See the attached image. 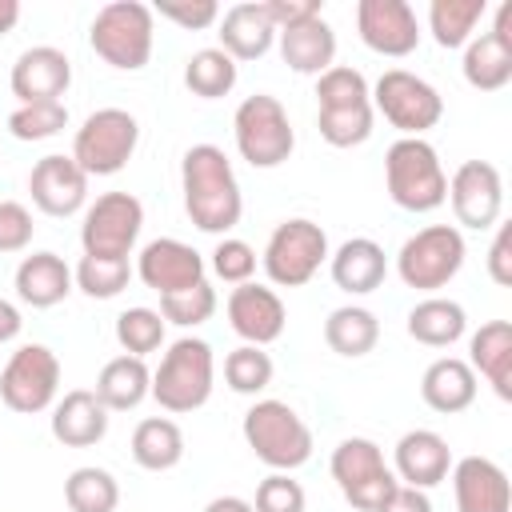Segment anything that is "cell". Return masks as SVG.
I'll return each instance as SVG.
<instances>
[{"label":"cell","mask_w":512,"mask_h":512,"mask_svg":"<svg viewBox=\"0 0 512 512\" xmlns=\"http://www.w3.org/2000/svg\"><path fill=\"white\" fill-rule=\"evenodd\" d=\"M228 324L244 344L264 348V344L280 340V332L288 324V312H284V300L272 288L248 280V284H236L228 292Z\"/></svg>","instance_id":"19"},{"label":"cell","mask_w":512,"mask_h":512,"mask_svg":"<svg viewBox=\"0 0 512 512\" xmlns=\"http://www.w3.org/2000/svg\"><path fill=\"white\" fill-rule=\"evenodd\" d=\"M232 136H236L240 156L252 168H280L296 148L292 120H288L284 104L268 92H256V96L240 100V108L232 116Z\"/></svg>","instance_id":"6"},{"label":"cell","mask_w":512,"mask_h":512,"mask_svg":"<svg viewBox=\"0 0 512 512\" xmlns=\"http://www.w3.org/2000/svg\"><path fill=\"white\" fill-rule=\"evenodd\" d=\"M408 336L416 340V344H428V348H448V344H456L460 336H464V328H468V316H464V308L456 304V300H444V296H428V300H420L412 312H408Z\"/></svg>","instance_id":"32"},{"label":"cell","mask_w":512,"mask_h":512,"mask_svg":"<svg viewBox=\"0 0 512 512\" xmlns=\"http://www.w3.org/2000/svg\"><path fill=\"white\" fill-rule=\"evenodd\" d=\"M272 372H276L272 368V356L264 348H256V344H240V348H232L224 356V384L232 392H240V396L264 392L272 384Z\"/></svg>","instance_id":"39"},{"label":"cell","mask_w":512,"mask_h":512,"mask_svg":"<svg viewBox=\"0 0 512 512\" xmlns=\"http://www.w3.org/2000/svg\"><path fill=\"white\" fill-rule=\"evenodd\" d=\"M212 380H216V360H212V344L196 340V336H180L176 344H168V352L160 356V368L152 372V400L164 412H196L208 404L212 396Z\"/></svg>","instance_id":"4"},{"label":"cell","mask_w":512,"mask_h":512,"mask_svg":"<svg viewBox=\"0 0 512 512\" xmlns=\"http://www.w3.org/2000/svg\"><path fill=\"white\" fill-rule=\"evenodd\" d=\"M280 56L292 72L300 76H320L332 68L336 60V32L324 16H312V20H300L292 28H280Z\"/></svg>","instance_id":"24"},{"label":"cell","mask_w":512,"mask_h":512,"mask_svg":"<svg viewBox=\"0 0 512 512\" xmlns=\"http://www.w3.org/2000/svg\"><path fill=\"white\" fill-rule=\"evenodd\" d=\"M332 480L340 488V496L360 508V512H380V504L400 488L396 472L384 464V452L376 440L368 436H348L332 448Z\"/></svg>","instance_id":"7"},{"label":"cell","mask_w":512,"mask_h":512,"mask_svg":"<svg viewBox=\"0 0 512 512\" xmlns=\"http://www.w3.org/2000/svg\"><path fill=\"white\" fill-rule=\"evenodd\" d=\"M140 228H144V204L132 192H104L88 204L84 224H80L84 256H124L128 260Z\"/></svg>","instance_id":"13"},{"label":"cell","mask_w":512,"mask_h":512,"mask_svg":"<svg viewBox=\"0 0 512 512\" xmlns=\"http://www.w3.org/2000/svg\"><path fill=\"white\" fill-rule=\"evenodd\" d=\"M56 392H60V360L48 344H20L4 372H0V400L4 408L20 412V416H32V412H44L56 404Z\"/></svg>","instance_id":"12"},{"label":"cell","mask_w":512,"mask_h":512,"mask_svg":"<svg viewBox=\"0 0 512 512\" xmlns=\"http://www.w3.org/2000/svg\"><path fill=\"white\" fill-rule=\"evenodd\" d=\"M384 184L392 204L404 212H432L448 200L444 164L424 136H400L384 152Z\"/></svg>","instance_id":"2"},{"label":"cell","mask_w":512,"mask_h":512,"mask_svg":"<svg viewBox=\"0 0 512 512\" xmlns=\"http://www.w3.org/2000/svg\"><path fill=\"white\" fill-rule=\"evenodd\" d=\"M52 436L64 448H92L108 436V408L92 388H72L52 404Z\"/></svg>","instance_id":"23"},{"label":"cell","mask_w":512,"mask_h":512,"mask_svg":"<svg viewBox=\"0 0 512 512\" xmlns=\"http://www.w3.org/2000/svg\"><path fill=\"white\" fill-rule=\"evenodd\" d=\"M32 212L20 200H0V252H24L32 244Z\"/></svg>","instance_id":"47"},{"label":"cell","mask_w":512,"mask_h":512,"mask_svg":"<svg viewBox=\"0 0 512 512\" xmlns=\"http://www.w3.org/2000/svg\"><path fill=\"white\" fill-rule=\"evenodd\" d=\"M304 488L300 480H292L288 472H272L256 484V500L252 512H304Z\"/></svg>","instance_id":"44"},{"label":"cell","mask_w":512,"mask_h":512,"mask_svg":"<svg viewBox=\"0 0 512 512\" xmlns=\"http://www.w3.org/2000/svg\"><path fill=\"white\" fill-rule=\"evenodd\" d=\"M68 84H72V60L52 44L24 48L12 64V96H20V104L60 100Z\"/></svg>","instance_id":"20"},{"label":"cell","mask_w":512,"mask_h":512,"mask_svg":"<svg viewBox=\"0 0 512 512\" xmlns=\"http://www.w3.org/2000/svg\"><path fill=\"white\" fill-rule=\"evenodd\" d=\"M488 4L484 0H432L428 8V28L440 48H464L484 20Z\"/></svg>","instance_id":"34"},{"label":"cell","mask_w":512,"mask_h":512,"mask_svg":"<svg viewBox=\"0 0 512 512\" xmlns=\"http://www.w3.org/2000/svg\"><path fill=\"white\" fill-rule=\"evenodd\" d=\"M244 440L272 472H292L312 460V428L284 400H256L244 412Z\"/></svg>","instance_id":"5"},{"label":"cell","mask_w":512,"mask_h":512,"mask_svg":"<svg viewBox=\"0 0 512 512\" xmlns=\"http://www.w3.org/2000/svg\"><path fill=\"white\" fill-rule=\"evenodd\" d=\"M152 40H156V12L140 0L104 4L88 28L92 52L116 72H140L152 56Z\"/></svg>","instance_id":"3"},{"label":"cell","mask_w":512,"mask_h":512,"mask_svg":"<svg viewBox=\"0 0 512 512\" xmlns=\"http://www.w3.org/2000/svg\"><path fill=\"white\" fill-rule=\"evenodd\" d=\"M420 396L432 412H464L472 400H476V372L468 368V360H456V356H440L424 368L420 376Z\"/></svg>","instance_id":"29"},{"label":"cell","mask_w":512,"mask_h":512,"mask_svg":"<svg viewBox=\"0 0 512 512\" xmlns=\"http://www.w3.org/2000/svg\"><path fill=\"white\" fill-rule=\"evenodd\" d=\"M488 276L500 288H512V224H496V236L488 248Z\"/></svg>","instance_id":"48"},{"label":"cell","mask_w":512,"mask_h":512,"mask_svg":"<svg viewBox=\"0 0 512 512\" xmlns=\"http://www.w3.org/2000/svg\"><path fill=\"white\" fill-rule=\"evenodd\" d=\"M72 280H76V288H80L84 296H92V300H112V296H120V292L128 288L132 268H128L124 256H80Z\"/></svg>","instance_id":"38"},{"label":"cell","mask_w":512,"mask_h":512,"mask_svg":"<svg viewBox=\"0 0 512 512\" xmlns=\"http://www.w3.org/2000/svg\"><path fill=\"white\" fill-rule=\"evenodd\" d=\"M64 500L72 512H116L120 504V484L108 468H96V464H84V468H72L68 480H64Z\"/></svg>","instance_id":"35"},{"label":"cell","mask_w":512,"mask_h":512,"mask_svg":"<svg viewBox=\"0 0 512 512\" xmlns=\"http://www.w3.org/2000/svg\"><path fill=\"white\" fill-rule=\"evenodd\" d=\"M220 52H228L232 60H260L272 40H276V28L264 12V4L248 0V4H232L224 16H220Z\"/></svg>","instance_id":"27"},{"label":"cell","mask_w":512,"mask_h":512,"mask_svg":"<svg viewBox=\"0 0 512 512\" xmlns=\"http://www.w3.org/2000/svg\"><path fill=\"white\" fill-rule=\"evenodd\" d=\"M28 192H32V204L44 216H72L88 200V176L80 172V164L72 156L52 152V156H40L32 164Z\"/></svg>","instance_id":"17"},{"label":"cell","mask_w":512,"mask_h":512,"mask_svg":"<svg viewBox=\"0 0 512 512\" xmlns=\"http://www.w3.org/2000/svg\"><path fill=\"white\" fill-rule=\"evenodd\" d=\"M72 268L56 252H32L16 264V296L28 308H56L72 292Z\"/></svg>","instance_id":"28"},{"label":"cell","mask_w":512,"mask_h":512,"mask_svg":"<svg viewBox=\"0 0 512 512\" xmlns=\"http://www.w3.org/2000/svg\"><path fill=\"white\" fill-rule=\"evenodd\" d=\"M468 368L480 372L500 400H512V324L488 320L468 340Z\"/></svg>","instance_id":"25"},{"label":"cell","mask_w":512,"mask_h":512,"mask_svg":"<svg viewBox=\"0 0 512 512\" xmlns=\"http://www.w3.org/2000/svg\"><path fill=\"white\" fill-rule=\"evenodd\" d=\"M216 312V288L208 280L192 284V288H180V292H168L160 296V316L164 324H180V328H196L204 320H212Z\"/></svg>","instance_id":"41"},{"label":"cell","mask_w":512,"mask_h":512,"mask_svg":"<svg viewBox=\"0 0 512 512\" xmlns=\"http://www.w3.org/2000/svg\"><path fill=\"white\" fill-rule=\"evenodd\" d=\"M184 84L200 100H220L236 88V60L220 48H200L184 64Z\"/></svg>","instance_id":"36"},{"label":"cell","mask_w":512,"mask_h":512,"mask_svg":"<svg viewBox=\"0 0 512 512\" xmlns=\"http://www.w3.org/2000/svg\"><path fill=\"white\" fill-rule=\"evenodd\" d=\"M380 340V320L376 312L360 308V304H344V308H332L328 320H324V344L336 352V356H368Z\"/></svg>","instance_id":"33"},{"label":"cell","mask_w":512,"mask_h":512,"mask_svg":"<svg viewBox=\"0 0 512 512\" xmlns=\"http://www.w3.org/2000/svg\"><path fill=\"white\" fill-rule=\"evenodd\" d=\"M372 112H380L400 136H424L440 124L444 100L424 76L408 68H388L372 88Z\"/></svg>","instance_id":"11"},{"label":"cell","mask_w":512,"mask_h":512,"mask_svg":"<svg viewBox=\"0 0 512 512\" xmlns=\"http://www.w3.org/2000/svg\"><path fill=\"white\" fill-rule=\"evenodd\" d=\"M116 340L128 356H148L164 344V316L156 308H124L116 316Z\"/></svg>","instance_id":"40"},{"label":"cell","mask_w":512,"mask_h":512,"mask_svg":"<svg viewBox=\"0 0 512 512\" xmlns=\"http://www.w3.org/2000/svg\"><path fill=\"white\" fill-rule=\"evenodd\" d=\"M392 468H396V480L408 484V488H436L440 480H448L452 472V448L440 432L432 428H412L396 440V456H392Z\"/></svg>","instance_id":"21"},{"label":"cell","mask_w":512,"mask_h":512,"mask_svg":"<svg viewBox=\"0 0 512 512\" xmlns=\"http://www.w3.org/2000/svg\"><path fill=\"white\" fill-rule=\"evenodd\" d=\"M380 512H432V500H428V492L400 484V488L380 504Z\"/></svg>","instance_id":"50"},{"label":"cell","mask_w":512,"mask_h":512,"mask_svg":"<svg viewBox=\"0 0 512 512\" xmlns=\"http://www.w3.org/2000/svg\"><path fill=\"white\" fill-rule=\"evenodd\" d=\"M180 188L188 220L208 236H228L244 216V196L232 160L216 144H192L180 160Z\"/></svg>","instance_id":"1"},{"label":"cell","mask_w":512,"mask_h":512,"mask_svg":"<svg viewBox=\"0 0 512 512\" xmlns=\"http://www.w3.org/2000/svg\"><path fill=\"white\" fill-rule=\"evenodd\" d=\"M448 200L456 212V224L464 228H492L504 208V180L500 168L488 160H464L448 180Z\"/></svg>","instance_id":"14"},{"label":"cell","mask_w":512,"mask_h":512,"mask_svg":"<svg viewBox=\"0 0 512 512\" xmlns=\"http://www.w3.org/2000/svg\"><path fill=\"white\" fill-rule=\"evenodd\" d=\"M464 268V236L452 224H428L416 236H408L396 252V272L416 292L444 288Z\"/></svg>","instance_id":"10"},{"label":"cell","mask_w":512,"mask_h":512,"mask_svg":"<svg viewBox=\"0 0 512 512\" xmlns=\"http://www.w3.org/2000/svg\"><path fill=\"white\" fill-rule=\"evenodd\" d=\"M140 144V124L124 108H96L72 140V160L84 176H116Z\"/></svg>","instance_id":"8"},{"label":"cell","mask_w":512,"mask_h":512,"mask_svg":"<svg viewBox=\"0 0 512 512\" xmlns=\"http://www.w3.org/2000/svg\"><path fill=\"white\" fill-rule=\"evenodd\" d=\"M132 460L144 472H168L184 460V432L168 416H148L132 432Z\"/></svg>","instance_id":"31"},{"label":"cell","mask_w":512,"mask_h":512,"mask_svg":"<svg viewBox=\"0 0 512 512\" xmlns=\"http://www.w3.org/2000/svg\"><path fill=\"white\" fill-rule=\"evenodd\" d=\"M372 100L368 104H340V108H316V128L332 148H356L372 136Z\"/></svg>","instance_id":"37"},{"label":"cell","mask_w":512,"mask_h":512,"mask_svg":"<svg viewBox=\"0 0 512 512\" xmlns=\"http://www.w3.org/2000/svg\"><path fill=\"white\" fill-rule=\"evenodd\" d=\"M20 20V4L16 0H0V36H8Z\"/></svg>","instance_id":"53"},{"label":"cell","mask_w":512,"mask_h":512,"mask_svg":"<svg viewBox=\"0 0 512 512\" xmlns=\"http://www.w3.org/2000/svg\"><path fill=\"white\" fill-rule=\"evenodd\" d=\"M212 272L224 284H248L256 272V252L252 244L236 240V236H220V244L212 248Z\"/></svg>","instance_id":"45"},{"label":"cell","mask_w":512,"mask_h":512,"mask_svg":"<svg viewBox=\"0 0 512 512\" xmlns=\"http://www.w3.org/2000/svg\"><path fill=\"white\" fill-rule=\"evenodd\" d=\"M384 276H388V256H384V248H380L376 240H368V236L344 240V244L336 248V256H332V280H336V288L348 292V296H368V292H376V288L384 284Z\"/></svg>","instance_id":"26"},{"label":"cell","mask_w":512,"mask_h":512,"mask_svg":"<svg viewBox=\"0 0 512 512\" xmlns=\"http://www.w3.org/2000/svg\"><path fill=\"white\" fill-rule=\"evenodd\" d=\"M96 400L108 408V412H128V408H136L148 392H152V372H148V364L140 360V356H112L104 368H100V376H96Z\"/></svg>","instance_id":"30"},{"label":"cell","mask_w":512,"mask_h":512,"mask_svg":"<svg viewBox=\"0 0 512 512\" xmlns=\"http://www.w3.org/2000/svg\"><path fill=\"white\" fill-rule=\"evenodd\" d=\"M68 124V108L64 100H48V104H20L8 116V132L16 140H48L56 132H64Z\"/></svg>","instance_id":"43"},{"label":"cell","mask_w":512,"mask_h":512,"mask_svg":"<svg viewBox=\"0 0 512 512\" xmlns=\"http://www.w3.org/2000/svg\"><path fill=\"white\" fill-rule=\"evenodd\" d=\"M324 260H328V236L316 220H304V216L276 224L268 244H264V256H260V264L276 288L308 284Z\"/></svg>","instance_id":"9"},{"label":"cell","mask_w":512,"mask_h":512,"mask_svg":"<svg viewBox=\"0 0 512 512\" xmlns=\"http://www.w3.org/2000/svg\"><path fill=\"white\" fill-rule=\"evenodd\" d=\"M372 88L364 80V72L348 68V64H332L328 72L316 76V108H340V104H368Z\"/></svg>","instance_id":"42"},{"label":"cell","mask_w":512,"mask_h":512,"mask_svg":"<svg viewBox=\"0 0 512 512\" xmlns=\"http://www.w3.org/2000/svg\"><path fill=\"white\" fill-rule=\"evenodd\" d=\"M260 4H264V12H268V20H272L276 32L280 28H292L300 20L320 16V0H260Z\"/></svg>","instance_id":"49"},{"label":"cell","mask_w":512,"mask_h":512,"mask_svg":"<svg viewBox=\"0 0 512 512\" xmlns=\"http://www.w3.org/2000/svg\"><path fill=\"white\" fill-rule=\"evenodd\" d=\"M20 328H24L20 308H16V304H8V300H0V344L16 340V336H20Z\"/></svg>","instance_id":"51"},{"label":"cell","mask_w":512,"mask_h":512,"mask_svg":"<svg viewBox=\"0 0 512 512\" xmlns=\"http://www.w3.org/2000/svg\"><path fill=\"white\" fill-rule=\"evenodd\" d=\"M152 12H160L164 20H172V24L188 28V32H200V28L220 20V4L216 0H160Z\"/></svg>","instance_id":"46"},{"label":"cell","mask_w":512,"mask_h":512,"mask_svg":"<svg viewBox=\"0 0 512 512\" xmlns=\"http://www.w3.org/2000/svg\"><path fill=\"white\" fill-rule=\"evenodd\" d=\"M460 68L476 92H500L512 80V4L496 8L492 32H480L464 44Z\"/></svg>","instance_id":"15"},{"label":"cell","mask_w":512,"mask_h":512,"mask_svg":"<svg viewBox=\"0 0 512 512\" xmlns=\"http://www.w3.org/2000/svg\"><path fill=\"white\" fill-rule=\"evenodd\" d=\"M456 512H508L512 488L508 472L488 456H464L452 464Z\"/></svg>","instance_id":"22"},{"label":"cell","mask_w":512,"mask_h":512,"mask_svg":"<svg viewBox=\"0 0 512 512\" xmlns=\"http://www.w3.org/2000/svg\"><path fill=\"white\" fill-rule=\"evenodd\" d=\"M204 512H252V504L244 496H216L204 504Z\"/></svg>","instance_id":"52"},{"label":"cell","mask_w":512,"mask_h":512,"mask_svg":"<svg viewBox=\"0 0 512 512\" xmlns=\"http://www.w3.org/2000/svg\"><path fill=\"white\" fill-rule=\"evenodd\" d=\"M356 32L380 56H408L420 44V20L408 0H360Z\"/></svg>","instance_id":"16"},{"label":"cell","mask_w":512,"mask_h":512,"mask_svg":"<svg viewBox=\"0 0 512 512\" xmlns=\"http://www.w3.org/2000/svg\"><path fill=\"white\" fill-rule=\"evenodd\" d=\"M136 276L168 296V292H180V288H192L204 280V256L184 244V240H172V236H160V240H148L140 248V260H136Z\"/></svg>","instance_id":"18"}]
</instances>
